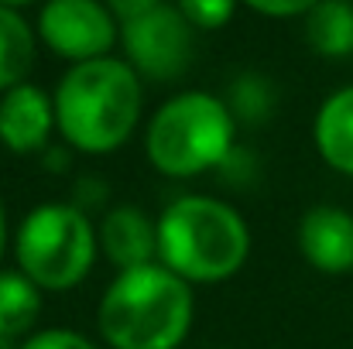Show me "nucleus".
<instances>
[{
	"label": "nucleus",
	"mask_w": 353,
	"mask_h": 349,
	"mask_svg": "<svg viewBox=\"0 0 353 349\" xmlns=\"http://www.w3.org/2000/svg\"><path fill=\"white\" fill-rule=\"evenodd\" d=\"M0 349H10V343H3V339H0Z\"/></svg>",
	"instance_id": "obj_21"
},
{
	"label": "nucleus",
	"mask_w": 353,
	"mask_h": 349,
	"mask_svg": "<svg viewBox=\"0 0 353 349\" xmlns=\"http://www.w3.org/2000/svg\"><path fill=\"white\" fill-rule=\"evenodd\" d=\"M7 209H3V199H0V260H3V250H7Z\"/></svg>",
	"instance_id": "obj_19"
},
{
	"label": "nucleus",
	"mask_w": 353,
	"mask_h": 349,
	"mask_svg": "<svg viewBox=\"0 0 353 349\" xmlns=\"http://www.w3.org/2000/svg\"><path fill=\"white\" fill-rule=\"evenodd\" d=\"M103 3L110 7V14L123 24V21H134V17H141V14H148V10L161 7L165 0H103Z\"/></svg>",
	"instance_id": "obj_18"
},
{
	"label": "nucleus",
	"mask_w": 353,
	"mask_h": 349,
	"mask_svg": "<svg viewBox=\"0 0 353 349\" xmlns=\"http://www.w3.org/2000/svg\"><path fill=\"white\" fill-rule=\"evenodd\" d=\"M55 130V100L41 86L21 83L0 96V144L10 154L45 151Z\"/></svg>",
	"instance_id": "obj_9"
},
{
	"label": "nucleus",
	"mask_w": 353,
	"mask_h": 349,
	"mask_svg": "<svg viewBox=\"0 0 353 349\" xmlns=\"http://www.w3.org/2000/svg\"><path fill=\"white\" fill-rule=\"evenodd\" d=\"M299 253L319 274L340 277L353 271V213L333 202L312 206L299 220Z\"/></svg>",
	"instance_id": "obj_8"
},
{
	"label": "nucleus",
	"mask_w": 353,
	"mask_h": 349,
	"mask_svg": "<svg viewBox=\"0 0 353 349\" xmlns=\"http://www.w3.org/2000/svg\"><path fill=\"white\" fill-rule=\"evenodd\" d=\"M123 62L151 83H175L189 72L196 55V28L175 3H161L134 21L120 24Z\"/></svg>",
	"instance_id": "obj_6"
},
{
	"label": "nucleus",
	"mask_w": 353,
	"mask_h": 349,
	"mask_svg": "<svg viewBox=\"0 0 353 349\" xmlns=\"http://www.w3.org/2000/svg\"><path fill=\"white\" fill-rule=\"evenodd\" d=\"M52 100L59 137L83 154H110L123 147L144 110L141 76L114 55L69 65Z\"/></svg>",
	"instance_id": "obj_1"
},
{
	"label": "nucleus",
	"mask_w": 353,
	"mask_h": 349,
	"mask_svg": "<svg viewBox=\"0 0 353 349\" xmlns=\"http://www.w3.org/2000/svg\"><path fill=\"white\" fill-rule=\"evenodd\" d=\"M305 41L323 59H347V55H353L350 0H319L305 14Z\"/></svg>",
	"instance_id": "obj_14"
},
{
	"label": "nucleus",
	"mask_w": 353,
	"mask_h": 349,
	"mask_svg": "<svg viewBox=\"0 0 353 349\" xmlns=\"http://www.w3.org/2000/svg\"><path fill=\"white\" fill-rule=\"evenodd\" d=\"M14 349H97V343H90L76 329H34Z\"/></svg>",
	"instance_id": "obj_16"
},
{
	"label": "nucleus",
	"mask_w": 353,
	"mask_h": 349,
	"mask_svg": "<svg viewBox=\"0 0 353 349\" xmlns=\"http://www.w3.org/2000/svg\"><path fill=\"white\" fill-rule=\"evenodd\" d=\"M250 230L216 195H179L158 216V264L185 284L230 281L247 264Z\"/></svg>",
	"instance_id": "obj_3"
},
{
	"label": "nucleus",
	"mask_w": 353,
	"mask_h": 349,
	"mask_svg": "<svg viewBox=\"0 0 353 349\" xmlns=\"http://www.w3.org/2000/svg\"><path fill=\"white\" fill-rule=\"evenodd\" d=\"M97 236L100 253L117 271L158 264V220H151L137 206H114L97 226Z\"/></svg>",
	"instance_id": "obj_10"
},
{
	"label": "nucleus",
	"mask_w": 353,
	"mask_h": 349,
	"mask_svg": "<svg viewBox=\"0 0 353 349\" xmlns=\"http://www.w3.org/2000/svg\"><path fill=\"white\" fill-rule=\"evenodd\" d=\"M38 59V31L24 21L21 10L0 7V96L28 83Z\"/></svg>",
	"instance_id": "obj_12"
},
{
	"label": "nucleus",
	"mask_w": 353,
	"mask_h": 349,
	"mask_svg": "<svg viewBox=\"0 0 353 349\" xmlns=\"http://www.w3.org/2000/svg\"><path fill=\"white\" fill-rule=\"evenodd\" d=\"M312 140L319 158L333 171L353 178V86L330 93L319 103L312 120Z\"/></svg>",
	"instance_id": "obj_11"
},
{
	"label": "nucleus",
	"mask_w": 353,
	"mask_h": 349,
	"mask_svg": "<svg viewBox=\"0 0 353 349\" xmlns=\"http://www.w3.org/2000/svg\"><path fill=\"white\" fill-rule=\"evenodd\" d=\"M196 319L192 284L165 264L117 271L107 284L97 326L110 349H179Z\"/></svg>",
	"instance_id": "obj_2"
},
{
	"label": "nucleus",
	"mask_w": 353,
	"mask_h": 349,
	"mask_svg": "<svg viewBox=\"0 0 353 349\" xmlns=\"http://www.w3.org/2000/svg\"><path fill=\"white\" fill-rule=\"evenodd\" d=\"M34 31L48 52L72 65L107 59L120 41V21L103 0H45Z\"/></svg>",
	"instance_id": "obj_7"
},
{
	"label": "nucleus",
	"mask_w": 353,
	"mask_h": 349,
	"mask_svg": "<svg viewBox=\"0 0 353 349\" xmlns=\"http://www.w3.org/2000/svg\"><path fill=\"white\" fill-rule=\"evenodd\" d=\"M243 3L264 17H305L319 0H243Z\"/></svg>",
	"instance_id": "obj_17"
},
{
	"label": "nucleus",
	"mask_w": 353,
	"mask_h": 349,
	"mask_svg": "<svg viewBox=\"0 0 353 349\" xmlns=\"http://www.w3.org/2000/svg\"><path fill=\"white\" fill-rule=\"evenodd\" d=\"M28 3H34V0H0V7H14V10L17 7H28Z\"/></svg>",
	"instance_id": "obj_20"
},
{
	"label": "nucleus",
	"mask_w": 353,
	"mask_h": 349,
	"mask_svg": "<svg viewBox=\"0 0 353 349\" xmlns=\"http://www.w3.org/2000/svg\"><path fill=\"white\" fill-rule=\"evenodd\" d=\"M240 0H175L179 14L196 28V31H216L234 21V10Z\"/></svg>",
	"instance_id": "obj_15"
},
{
	"label": "nucleus",
	"mask_w": 353,
	"mask_h": 349,
	"mask_svg": "<svg viewBox=\"0 0 353 349\" xmlns=\"http://www.w3.org/2000/svg\"><path fill=\"white\" fill-rule=\"evenodd\" d=\"M100 257L93 220L69 202H41L14 233L17 271L41 291H72L83 284Z\"/></svg>",
	"instance_id": "obj_5"
},
{
	"label": "nucleus",
	"mask_w": 353,
	"mask_h": 349,
	"mask_svg": "<svg viewBox=\"0 0 353 349\" xmlns=\"http://www.w3.org/2000/svg\"><path fill=\"white\" fill-rule=\"evenodd\" d=\"M236 147V116L230 103L192 89L165 100L144 127V151L165 178H196L223 168Z\"/></svg>",
	"instance_id": "obj_4"
},
{
	"label": "nucleus",
	"mask_w": 353,
	"mask_h": 349,
	"mask_svg": "<svg viewBox=\"0 0 353 349\" xmlns=\"http://www.w3.org/2000/svg\"><path fill=\"white\" fill-rule=\"evenodd\" d=\"M41 315V288L31 284L17 267H0V339L21 343L34 332Z\"/></svg>",
	"instance_id": "obj_13"
}]
</instances>
